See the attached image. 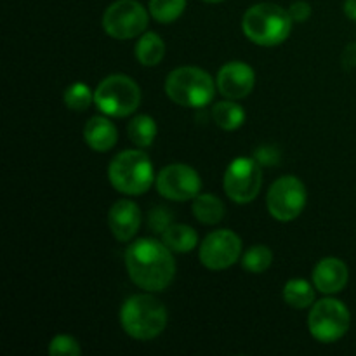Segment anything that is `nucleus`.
Masks as SVG:
<instances>
[{
	"mask_svg": "<svg viewBox=\"0 0 356 356\" xmlns=\"http://www.w3.org/2000/svg\"><path fill=\"white\" fill-rule=\"evenodd\" d=\"M125 268L131 280L146 292H162L176 277L172 250L156 238H139L125 250Z\"/></svg>",
	"mask_w": 356,
	"mask_h": 356,
	"instance_id": "1",
	"label": "nucleus"
},
{
	"mask_svg": "<svg viewBox=\"0 0 356 356\" xmlns=\"http://www.w3.org/2000/svg\"><path fill=\"white\" fill-rule=\"evenodd\" d=\"M292 17L289 9L271 2H261L249 7L242 17L243 35L261 47H275L284 44L292 31Z\"/></svg>",
	"mask_w": 356,
	"mask_h": 356,
	"instance_id": "2",
	"label": "nucleus"
},
{
	"mask_svg": "<svg viewBox=\"0 0 356 356\" xmlns=\"http://www.w3.org/2000/svg\"><path fill=\"white\" fill-rule=\"evenodd\" d=\"M167 308L149 294H136L125 299L120 308V325L136 341H152L165 330Z\"/></svg>",
	"mask_w": 356,
	"mask_h": 356,
	"instance_id": "3",
	"label": "nucleus"
},
{
	"mask_svg": "<svg viewBox=\"0 0 356 356\" xmlns=\"http://www.w3.org/2000/svg\"><path fill=\"white\" fill-rule=\"evenodd\" d=\"M108 179L118 193L138 197L152 188L156 176L152 160L145 152L125 149L115 155L108 165Z\"/></svg>",
	"mask_w": 356,
	"mask_h": 356,
	"instance_id": "4",
	"label": "nucleus"
},
{
	"mask_svg": "<svg viewBox=\"0 0 356 356\" xmlns=\"http://www.w3.org/2000/svg\"><path fill=\"white\" fill-rule=\"evenodd\" d=\"M218 86L205 70L181 66L165 79V94L172 103L184 108H204L214 99Z\"/></svg>",
	"mask_w": 356,
	"mask_h": 356,
	"instance_id": "5",
	"label": "nucleus"
},
{
	"mask_svg": "<svg viewBox=\"0 0 356 356\" xmlns=\"http://www.w3.org/2000/svg\"><path fill=\"white\" fill-rule=\"evenodd\" d=\"M94 104L108 117H131L141 104V89L129 75L115 73L101 80L94 90Z\"/></svg>",
	"mask_w": 356,
	"mask_h": 356,
	"instance_id": "6",
	"label": "nucleus"
},
{
	"mask_svg": "<svg viewBox=\"0 0 356 356\" xmlns=\"http://www.w3.org/2000/svg\"><path fill=\"white\" fill-rule=\"evenodd\" d=\"M351 325V315L343 301L323 298L315 301L308 315V329L313 339L323 344H332L343 339Z\"/></svg>",
	"mask_w": 356,
	"mask_h": 356,
	"instance_id": "7",
	"label": "nucleus"
},
{
	"mask_svg": "<svg viewBox=\"0 0 356 356\" xmlns=\"http://www.w3.org/2000/svg\"><path fill=\"white\" fill-rule=\"evenodd\" d=\"M256 159L236 156L226 167L222 176V188L226 197L240 205L250 204L259 195L263 186V169Z\"/></svg>",
	"mask_w": 356,
	"mask_h": 356,
	"instance_id": "8",
	"label": "nucleus"
},
{
	"mask_svg": "<svg viewBox=\"0 0 356 356\" xmlns=\"http://www.w3.org/2000/svg\"><path fill=\"white\" fill-rule=\"evenodd\" d=\"M149 10L138 0H117L103 14V28L115 40H131L145 33Z\"/></svg>",
	"mask_w": 356,
	"mask_h": 356,
	"instance_id": "9",
	"label": "nucleus"
},
{
	"mask_svg": "<svg viewBox=\"0 0 356 356\" xmlns=\"http://www.w3.org/2000/svg\"><path fill=\"white\" fill-rule=\"evenodd\" d=\"M306 200L305 183L296 176H282L268 190L266 207L275 221L291 222L305 211Z\"/></svg>",
	"mask_w": 356,
	"mask_h": 356,
	"instance_id": "10",
	"label": "nucleus"
},
{
	"mask_svg": "<svg viewBox=\"0 0 356 356\" xmlns=\"http://www.w3.org/2000/svg\"><path fill=\"white\" fill-rule=\"evenodd\" d=\"M242 256V238L232 229H216L200 243L198 257L207 270L222 271L232 268Z\"/></svg>",
	"mask_w": 356,
	"mask_h": 356,
	"instance_id": "11",
	"label": "nucleus"
},
{
	"mask_svg": "<svg viewBox=\"0 0 356 356\" xmlns=\"http://www.w3.org/2000/svg\"><path fill=\"white\" fill-rule=\"evenodd\" d=\"M155 186L167 200L188 202L200 193L202 179L193 167L186 163H170L156 174Z\"/></svg>",
	"mask_w": 356,
	"mask_h": 356,
	"instance_id": "12",
	"label": "nucleus"
},
{
	"mask_svg": "<svg viewBox=\"0 0 356 356\" xmlns=\"http://www.w3.org/2000/svg\"><path fill=\"white\" fill-rule=\"evenodd\" d=\"M218 90L228 99H243L256 86V72L243 61H229L219 68L216 76Z\"/></svg>",
	"mask_w": 356,
	"mask_h": 356,
	"instance_id": "13",
	"label": "nucleus"
},
{
	"mask_svg": "<svg viewBox=\"0 0 356 356\" xmlns=\"http://www.w3.org/2000/svg\"><path fill=\"white\" fill-rule=\"evenodd\" d=\"M108 226L118 242H131L141 226V211L132 200L115 202L108 212Z\"/></svg>",
	"mask_w": 356,
	"mask_h": 356,
	"instance_id": "14",
	"label": "nucleus"
},
{
	"mask_svg": "<svg viewBox=\"0 0 356 356\" xmlns=\"http://www.w3.org/2000/svg\"><path fill=\"white\" fill-rule=\"evenodd\" d=\"M350 280V270L339 257H323L313 268V285L325 296L343 291Z\"/></svg>",
	"mask_w": 356,
	"mask_h": 356,
	"instance_id": "15",
	"label": "nucleus"
},
{
	"mask_svg": "<svg viewBox=\"0 0 356 356\" xmlns=\"http://www.w3.org/2000/svg\"><path fill=\"white\" fill-rule=\"evenodd\" d=\"M83 139L92 152L106 153L117 145L118 131L113 122L106 117H92L83 127Z\"/></svg>",
	"mask_w": 356,
	"mask_h": 356,
	"instance_id": "16",
	"label": "nucleus"
},
{
	"mask_svg": "<svg viewBox=\"0 0 356 356\" xmlns=\"http://www.w3.org/2000/svg\"><path fill=\"white\" fill-rule=\"evenodd\" d=\"M134 54L143 66L152 68V66L162 63L163 56H165V42L155 31H146L136 42Z\"/></svg>",
	"mask_w": 356,
	"mask_h": 356,
	"instance_id": "17",
	"label": "nucleus"
},
{
	"mask_svg": "<svg viewBox=\"0 0 356 356\" xmlns=\"http://www.w3.org/2000/svg\"><path fill=\"white\" fill-rule=\"evenodd\" d=\"M191 211H193L195 219L202 225H218L226 214L225 204L221 202V198L212 193H198L193 198Z\"/></svg>",
	"mask_w": 356,
	"mask_h": 356,
	"instance_id": "18",
	"label": "nucleus"
},
{
	"mask_svg": "<svg viewBox=\"0 0 356 356\" xmlns=\"http://www.w3.org/2000/svg\"><path fill=\"white\" fill-rule=\"evenodd\" d=\"M162 242L169 247L172 252L186 254L191 252L198 245V235L191 226L188 225H170L162 233Z\"/></svg>",
	"mask_w": 356,
	"mask_h": 356,
	"instance_id": "19",
	"label": "nucleus"
},
{
	"mask_svg": "<svg viewBox=\"0 0 356 356\" xmlns=\"http://www.w3.org/2000/svg\"><path fill=\"white\" fill-rule=\"evenodd\" d=\"M315 289L305 278H292L284 287V301L294 309H306L315 305Z\"/></svg>",
	"mask_w": 356,
	"mask_h": 356,
	"instance_id": "20",
	"label": "nucleus"
},
{
	"mask_svg": "<svg viewBox=\"0 0 356 356\" xmlns=\"http://www.w3.org/2000/svg\"><path fill=\"white\" fill-rule=\"evenodd\" d=\"M212 118H214L216 125L221 127L222 131H236L245 122V110L235 103V99L221 101L212 108Z\"/></svg>",
	"mask_w": 356,
	"mask_h": 356,
	"instance_id": "21",
	"label": "nucleus"
},
{
	"mask_svg": "<svg viewBox=\"0 0 356 356\" xmlns=\"http://www.w3.org/2000/svg\"><path fill=\"white\" fill-rule=\"evenodd\" d=\"M156 122L149 115H136L127 125V134L138 148H149L156 138Z\"/></svg>",
	"mask_w": 356,
	"mask_h": 356,
	"instance_id": "22",
	"label": "nucleus"
},
{
	"mask_svg": "<svg viewBox=\"0 0 356 356\" xmlns=\"http://www.w3.org/2000/svg\"><path fill=\"white\" fill-rule=\"evenodd\" d=\"M188 0H149V16L160 24H170L183 16Z\"/></svg>",
	"mask_w": 356,
	"mask_h": 356,
	"instance_id": "23",
	"label": "nucleus"
},
{
	"mask_svg": "<svg viewBox=\"0 0 356 356\" xmlns=\"http://www.w3.org/2000/svg\"><path fill=\"white\" fill-rule=\"evenodd\" d=\"M271 263H273V252H271L270 247L261 245V243L250 247L242 256L243 270L254 275L264 273L271 266Z\"/></svg>",
	"mask_w": 356,
	"mask_h": 356,
	"instance_id": "24",
	"label": "nucleus"
},
{
	"mask_svg": "<svg viewBox=\"0 0 356 356\" xmlns=\"http://www.w3.org/2000/svg\"><path fill=\"white\" fill-rule=\"evenodd\" d=\"M94 103V90L83 82H75L65 90V104L68 110L86 111Z\"/></svg>",
	"mask_w": 356,
	"mask_h": 356,
	"instance_id": "25",
	"label": "nucleus"
},
{
	"mask_svg": "<svg viewBox=\"0 0 356 356\" xmlns=\"http://www.w3.org/2000/svg\"><path fill=\"white\" fill-rule=\"evenodd\" d=\"M82 353L79 341L68 334H58L49 343V355L51 356H79Z\"/></svg>",
	"mask_w": 356,
	"mask_h": 356,
	"instance_id": "26",
	"label": "nucleus"
},
{
	"mask_svg": "<svg viewBox=\"0 0 356 356\" xmlns=\"http://www.w3.org/2000/svg\"><path fill=\"white\" fill-rule=\"evenodd\" d=\"M172 212L165 207H155L153 211H149L148 214V228L152 232L160 233L162 235L170 225H172Z\"/></svg>",
	"mask_w": 356,
	"mask_h": 356,
	"instance_id": "27",
	"label": "nucleus"
},
{
	"mask_svg": "<svg viewBox=\"0 0 356 356\" xmlns=\"http://www.w3.org/2000/svg\"><path fill=\"white\" fill-rule=\"evenodd\" d=\"M280 152H278L275 146H259V148L254 152V159L264 167H273L280 162Z\"/></svg>",
	"mask_w": 356,
	"mask_h": 356,
	"instance_id": "28",
	"label": "nucleus"
},
{
	"mask_svg": "<svg viewBox=\"0 0 356 356\" xmlns=\"http://www.w3.org/2000/svg\"><path fill=\"white\" fill-rule=\"evenodd\" d=\"M289 14H291L294 23H305L312 16V6L305 0H296L291 7H289Z\"/></svg>",
	"mask_w": 356,
	"mask_h": 356,
	"instance_id": "29",
	"label": "nucleus"
},
{
	"mask_svg": "<svg viewBox=\"0 0 356 356\" xmlns=\"http://www.w3.org/2000/svg\"><path fill=\"white\" fill-rule=\"evenodd\" d=\"M343 65L344 68H353L356 66V42H351L343 52Z\"/></svg>",
	"mask_w": 356,
	"mask_h": 356,
	"instance_id": "30",
	"label": "nucleus"
},
{
	"mask_svg": "<svg viewBox=\"0 0 356 356\" xmlns=\"http://www.w3.org/2000/svg\"><path fill=\"white\" fill-rule=\"evenodd\" d=\"M343 9L351 21H356V0H344Z\"/></svg>",
	"mask_w": 356,
	"mask_h": 356,
	"instance_id": "31",
	"label": "nucleus"
},
{
	"mask_svg": "<svg viewBox=\"0 0 356 356\" xmlns=\"http://www.w3.org/2000/svg\"><path fill=\"white\" fill-rule=\"evenodd\" d=\"M202 2H207V3H219V2H222V0H202Z\"/></svg>",
	"mask_w": 356,
	"mask_h": 356,
	"instance_id": "32",
	"label": "nucleus"
}]
</instances>
